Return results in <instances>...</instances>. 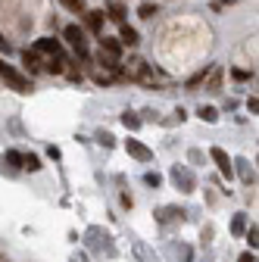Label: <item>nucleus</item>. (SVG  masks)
Instances as JSON below:
<instances>
[{
	"label": "nucleus",
	"mask_w": 259,
	"mask_h": 262,
	"mask_svg": "<svg viewBox=\"0 0 259 262\" xmlns=\"http://www.w3.org/2000/svg\"><path fill=\"white\" fill-rule=\"evenodd\" d=\"M0 78H4L13 91H19V94H28V91H31V81H28L22 72H16L13 66H7V62H0Z\"/></svg>",
	"instance_id": "obj_1"
},
{
	"label": "nucleus",
	"mask_w": 259,
	"mask_h": 262,
	"mask_svg": "<svg viewBox=\"0 0 259 262\" xmlns=\"http://www.w3.org/2000/svg\"><path fill=\"white\" fill-rule=\"evenodd\" d=\"M62 38H66V41L72 44V50H75L81 59H91V53H88V41H84V31H81L78 25H66V31H62Z\"/></svg>",
	"instance_id": "obj_2"
},
{
	"label": "nucleus",
	"mask_w": 259,
	"mask_h": 262,
	"mask_svg": "<svg viewBox=\"0 0 259 262\" xmlns=\"http://www.w3.org/2000/svg\"><path fill=\"white\" fill-rule=\"evenodd\" d=\"M209 156L215 159V166H219V172H222L225 178H231V175H234V166H231V159H228V153H225L222 147H212V150H209Z\"/></svg>",
	"instance_id": "obj_3"
},
{
	"label": "nucleus",
	"mask_w": 259,
	"mask_h": 262,
	"mask_svg": "<svg viewBox=\"0 0 259 262\" xmlns=\"http://www.w3.org/2000/svg\"><path fill=\"white\" fill-rule=\"evenodd\" d=\"M81 16H84V25H88V28L94 31L97 38H100V35H103V19H106V16H103L100 10H84Z\"/></svg>",
	"instance_id": "obj_4"
},
{
	"label": "nucleus",
	"mask_w": 259,
	"mask_h": 262,
	"mask_svg": "<svg viewBox=\"0 0 259 262\" xmlns=\"http://www.w3.org/2000/svg\"><path fill=\"white\" fill-rule=\"evenodd\" d=\"M125 150L132 153V156H135L138 162H150V159H153V150H150V147H144L141 141H132V138L125 141Z\"/></svg>",
	"instance_id": "obj_5"
},
{
	"label": "nucleus",
	"mask_w": 259,
	"mask_h": 262,
	"mask_svg": "<svg viewBox=\"0 0 259 262\" xmlns=\"http://www.w3.org/2000/svg\"><path fill=\"white\" fill-rule=\"evenodd\" d=\"M35 50H38V53H47V56H62V44H59L56 38H41V41H35Z\"/></svg>",
	"instance_id": "obj_6"
},
{
	"label": "nucleus",
	"mask_w": 259,
	"mask_h": 262,
	"mask_svg": "<svg viewBox=\"0 0 259 262\" xmlns=\"http://www.w3.org/2000/svg\"><path fill=\"white\" fill-rule=\"evenodd\" d=\"M97 62H100L106 72H113L116 78H122V75H125V69L119 66V59H116V56H110V53H103V50H100V56H97Z\"/></svg>",
	"instance_id": "obj_7"
},
{
	"label": "nucleus",
	"mask_w": 259,
	"mask_h": 262,
	"mask_svg": "<svg viewBox=\"0 0 259 262\" xmlns=\"http://www.w3.org/2000/svg\"><path fill=\"white\" fill-rule=\"evenodd\" d=\"M119 41H122V44H128V47H135L141 38H138V31L128 25V22H119Z\"/></svg>",
	"instance_id": "obj_8"
},
{
	"label": "nucleus",
	"mask_w": 259,
	"mask_h": 262,
	"mask_svg": "<svg viewBox=\"0 0 259 262\" xmlns=\"http://www.w3.org/2000/svg\"><path fill=\"white\" fill-rule=\"evenodd\" d=\"M100 50L119 59V56H122V41H119V38H106V35H100Z\"/></svg>",
	"instance_id": "obj_9"
},
{
	"label": "nucleus",
	"mask_w": 259,
	"mask_h": 262,
	"mask_svg": "<svg viewBox=\"0 0 259 262\" xmlns=\"http://www.w3.org/2000/svg\"><path fill=\"white\" fill-rule=\"evenodd\" d=\"M172 181L175 184H181V190H193V178H190V172L187 169H172Z\"/></svg>",
	"instance_id": "obj_10"
},
{
	"label": "nucleus",
	"mask_w": 259,
	"mask_h": 262,
	"mask_svg": "<svg viewBox=\"0 0 259 262\" xmlns=\"http://www.w3.org/2000/svg\"><path fill=\"white\" fill-rule=\"evenodd\" d=\"M22 62L28 72H38L41 69V59H38V50H22Z\"/></svg>",
	"instance_id": "obj_11"
},
{
	"label": "nucleus",
	"mask_w": 259,
	"mask_h": 262,
	"mask_svg": "<svg viewBox=\"0 0 259 262\" xmlns=\"http://www.w3.org/2000/svg\"><path fill=\"white\" fill-rule=\"evenodd\" d=\"M106 13H110L113 22H125V7L119 4V0H110V4H106Z\"/></svg>",
	"instance_id": "obj_12"
},
{
	"label": "nucleus",
	"mask_w": 259,
	"mask_h": 262,
	"mask_svg": "<svg viewBox=\"0 0 259 262\" xmlns=\"http://www.w3.org/2000/svg\"><path fill=\"white\" fill-rule=\"evenodd\" d=\"M22 169H28V172H38V169H41V159H38L35 153H25V156H22Z\"/></svg>",
	"instance_id": "obj_13"
},
{
	"label": "nucleus",
	"mask_w": 259,
	"mask_h": 262,
	"mask_svg": "<svg viewBox=\"0 0 259 262\" xmlns=\"http://www.w3.org/2000/svg\"><path fill=\"white\" fill-rule=\"evenodd\" d=\"M122 125H125L128 131H138V128H141V119H138L135 113H125V116H122Z\"/></svg>",
	"instance_id": "obj_14"
},
{
	"label": "nucleus",
	"mask_w": 259,
	"mask_h": 262,
	"mask_svg": "<svg viewBox=\"0 0 259 262\" xmlns=\"http://www.w3.org/2000/svg\"><path fill=\"white\" fill-rule=\"evenodd\" d=\"M197 116H200L203 122H209V125H212V122H219V110H212V106H200V113H197Z\"/></svg>",
	"instance_id": "obj_15"
},
{
	"label": "nucleus",
	"mask_w": 259,
	"mask_h": 262,
	"mask_svg": "<svg viewBox=\"0 0 259 262\" xmlns=\"http://www.w3.org/2000/svg\"><path fill=\"white\" fill-rule=\"evenodd\" d=\"M59 4L66 7V10H72V13H84V10H88L84 0H59Z\"/></svg>",
	"instance_id": "obj_16"
},
{
	"label": "nucleus",
	"mask_w": 259,
	"mask_h": 262,
	"mask_svg": "<svg viewBox=\"0 0 259 262\" xmlns=\"http://www.w3.org/2000/svg\"><path fill=\"white\" fill-rule=\"evenodd\" d=\"M138 16H141V19H153V16H156V4H141Z\"/></svg>",
	"instance_id": "obj_17"
},
{
	"label": "nucleus",
	"mask_w": 259,
	"mask_h": 262,
	"mask_svg": "<svg viewBox=\"0 0 259 262\" xmlns=\"http://www.w3.org/2000/svg\"><path fill=\"white\" fill-rule=\"evenodd\" d=\"M231 231H234V234H244V231H247V219H244V215H238V219L231 222Z\"/></svg>",
	"instance_id": "obj_18"
},
{
	"label": "nucleus",
	"mask_w": 259,
	"mask_h": 262,
	"mask_svg": "<svg viewBox=\"0 0 259 262\" xmlns=\"http://www.w3.org/2000/svg\"><path fill=\"white\" fill-rule=\"evenodd\" d=\"M247 241H250V247H253V250L259 247V228H256V225H253L250 231H247Z\"/></svg>",
	"instance_id": "obj_19"
},
{
	"label": "nucleus",
	"mask_w": 259,
	"mask_h": 262,
	"mask_svg": "<svg viewBox=\"0 0 259 262\" xmlns=\"http://www.w3.org/2000/svg\"><path fill=\"white\" fill-rule=\"evenodd\" d=\"M219 84H222V69H212V75H209V88L219 91Z\"/></svg>",
	"instance_id": "obj_20"
},
{
	"label": "nucleus",
	"mask_w": 259,
	"mask_h": 262,
	"mask_svg": "<svg viewBox=\"0 0 259 262\" xmlns=\"http://www.w3.org/2000/svg\"><path fill=\"white\" fill-rule=\"evenodd\" d=\"M144 181H147L150 187H159V184H163V178H159L156 172H147V175H144Z\"/></svg>",
	"instance_id": "obj_21"
},
{
	"label": "nucleus",
	"mask_w": 259,
	"mask_h": 262,
	"mask_svg": "<svg viewBox=\"0 0 259 262\" xmlns=\"http://www.w3.org/2000/svg\"><path fill=\"white\" fill-rule=\"evenodd\" d=\"M7 162H10V166H22V153L10 150V153H7Z\"/></svg>",
	"instance_id": "obj_22"
},
{
	"label": "nucleus",
	"mask_w": 259,
	"mask_h": 262,
	"mask_svg": "<svg viewBox=\"0 0 259 262\" xmlns=\"http://www.w3.org/2000/svg\"><path fill=\"white\" fill-rule=\"evenodd\" d=\"M175 215H181V209H163V212H159V222H169Z\"/></svg>",
	"instance_id": "obj_23"
},
{
	"label": "nucleus",
	"mask_w": 259,
	"mask_h": 262,
	"mask_svg": "<svg viewBox=\"0 0 259 262\" xmlns=\"http://www.w3.org/2000/svg\"><path fill=\"white\" fill-rule=\"evenodd\" d=\"M100 144H103V147H113V144H116V138L110 135V131H100Z\"/></svg>",
	"instance_id": "obj_24"
},
{
	"label": "nucleus",
	"mask_w": 259,
	"mask_h": 262,
	"mask_svg": "<svg viewBox=\"0 0 259 262\" xmlns=\"http://www.w3.org/2000/svg\"><path fill=\"white\" fill-rule=\"evenodd\" d=\"M238 166H241V175H244V181H253V172L247 169V162H244V159L238 162Z\"/></svg>",
	"instance_id": "obj_25"
},
{
	"label": "nucleus",
	"mask_w": 259,
	"mask_h": 262,
	"mask_svg": "<svg viewBox=\"0 0 259 262\" xmlns=\"http://www.w3.org/2000/svg\"><path fill=\"white\" fill-rule=\"evenodd\" d=\"M228 7H231V0H215V4H212V10H219V13L228 10Z\"/></svg>",
	"instance_id": "obj_26"
},
{
	"label": "nucleus",
	"mask_w": 259,
	"mask_h": 262,
	"mask_svg": "<svg viewBox=\"0 0 259 262\" xmlns=\"http://www.w3.org/2000/svg\"><path fill=\"white\" fill-rule=\"evenodd\" d=\"M0 50H4V53H10V50H13V44L4 38V31H0Z\"/></svg>",
	"instance_id": "obj_27"
},
{
	"label": "nucleus",
	"mask_w": 259,
	"mask_h": 262,
	"mask_svg": "<svg viewBox=\"0 0 259 262\" xmlns=\"http://www.w3.org/2000/svg\"><path fill=\"white\" fill-rule=\"evenodd\" d=\"M247 106H250V113H253V116L259 113V100H256V97H250V100H247Z\"/></svg>",
	"instance_id": "obj_28"
},
{
	"label": "nucleus",
	"mask_w": 259,
	"mask_h": 262,
	"mask_svg": "<svg viewBox=\"0 0 259 262\" xmlns=\"http://www.w3.org/2000/svg\"><path fill=\"white\" fill-rule=\"evenodd\" d=\"M94 81H97V84H110V75H103V72H97V75H94Z\"/></svg>",
	"instance_id": "obj_29"
},
{
	"label": "nucleus",
	"mask_w": 259,
	"mask_h": 262,
	"mask_svg": "<svg viewBox=\"0 0 259 262\" xmlns=\"http://www.w3.org/2000/svg\"><path fill=\"white\" fill-rule=\"evenodd\" d=\"M231 75H234V78H238V81H244V78H250V72H244V69H234V72H231Z\"/></svg>",
	"instance_id": "obj_30"
},
{
	"label": "nucleus",
	"mask_w": 259,
	"mask_h": 262,
	"mask_svg": "<svg viewBox=\"0 0 259 262\" xmlns=\"http://www.w3.org/2000/svg\"><path fill=\"white\" fill-rule=\"evenodd\" d=\"M238 262H256V256H253V253H244V256H241Z\"/></svg>",
	"instance_id": "obj_31"
}]
</instances>
